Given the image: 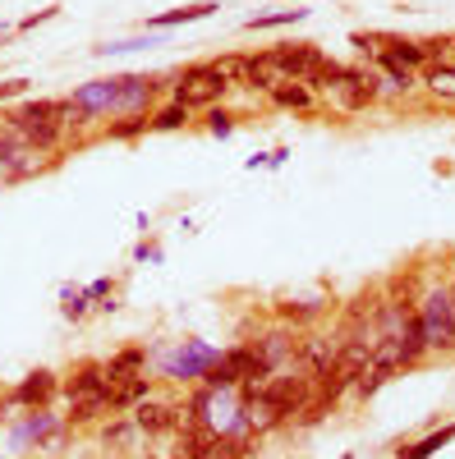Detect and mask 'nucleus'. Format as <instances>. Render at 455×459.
<instances>
[{
	"label": "nucleus",
	"mask_w": 455,
	"mask_h": 459,
	"mask_svg": "<svg viewBox=\"0 0 455 459\" xmlns=\"http://www.w3.org/2000/svg\"><path fill=\"white\" fill-rule=\"evenodd\" d=\"M437 101H446V106H455V65H446V60H428L424 65V79H419Z\"/></svg>",
	"instance_id": "15"
},
{
	"label": "nucleus",
	"mask_w": 455,
	"mask_h": 459,
	"mask_svg": "<svg viewBox=\"0 0 455 459\" xmlns=\"http://www.w3.org/2000/svg\"><path fill=\"white\" fill-rule=\"evenodd\" d=\"M419 326H424L428 350H455V303L446 285H433L419 299Z\"/></svg>",
	"instance_id": "1"
},
{
	"label": "nucleus",
	"mask_w": 455,
	"mask_h": 459,
	"mask_svg": "<svg viewBox=\"0 0 455 459\" xmlns=\"http://www.w3.org/2000/svg\"><path fill=\"white\" fill-rule=\"evenodd\" d=\"M110 409V395H83V400H69V423L74 428H83L92 423V418H101Z\"/></svg>",
	"instance_id": "20"
},
{
	"label": "nucleus",
	"mask_w": 455,
	"mask_h": 459,
	"mask_svg": "<svg viewBox=\"0 0 455 459\" xmlns=\"http://www.w3.org/2000/svg\"><path fill=\"white\" fill-rule=\"evenodd\" d=\"M147 47H157L152 37H138V42H106L97 47V56H125V51H147Z\"/></svg>",
	"instance_id": "30"
},
{
	"label": "nucleus",
	"mask_w": 455,
	"mask_h": 459,
	"mask_svg": "<svg viewBox=\"0 0 455 459\" xmlns=\"http://www.w3.org/2000/svg\"><path fill=\"white\" fill-rule=\"evenodd\" d=\"M281 83H290V79L281 74V65L272 60V51L244 56V88H253V92H272V88H281Z\"/></svg>",
	"instance_id": "9"
},
{
	"label": "nucleus",
	"mask_w": 455,
	"mask_h": 459,
	"mask_svg": "<svg viewBox=\"0 0 455 459\" xmlns=\"http://www.w3.org/2000/svg\"><path fill=\"white\" fill-rule=\"evenodd\" d=\"M152 129H157V134H175V129H184L188 125V106H179V101H171L166 110H157V115H152V120H147Z\"/></svg>",
	"instance_id": "23"
},
{
	"label": "nucleus",
	"mask_w": 455,
	"mask_h": 459,
	"mask_svg": "<svg viewBox=\"0 0 455 459\" xmlns=\"http://www.w3.org/2000/svg\"><path fill=\"white\" fill-rule=\"evenodd\" d=\"M387 74H391V79H387V88H391V92H405V97H409L414 88H419V79H414L409 69H387Z\"/></svg>",
	"instance_id": "31"
},
{
	"label": "nucleus",
	"mask_w": 455,
	"mask_h": 459,
	"mask_svg": "<svg viewBox=\"0 0 455 459\" xmlns=\"http://www.w3.org/2000/svg\"><path fill=\"white\" fill-rule=\"evenodd\" d=\"M382 51H377V65L382 69H424L428 65V51H424V42H405V37H382Z\"/></svg>",
	"instance_id": "6"
},
{
	"label": "nucleus",
	"mask_w": 455,
	"mask_h": 459,
	"mask_svg": "<svg viewBox=\"0 0 455 459\" xmlns=\"http://www.w3.org/2000/svg\"><path fill=\"white\" fill-rule=\"evenodd\" d=\"M74 101L88 106L92 115L116 110V106H120V79H97V83H83L79 92H74Z\"/></svg>",
	"instance_id": "13"
},
{
	"label": "nucleus",
	"mask_w": 455,
	"mask_h": 459,
	"mask_svg": "<svg viewBox=\"0 0 455 459\" xmlns=\"http://www.w3.org/2000/svg\"><path fill=\"white\" fill-rule=\"evenodd\" d=\"M143 129H152V125H147V115H125V120H116L106 134H110V138H138Z\"/></svg>",
	"instance_id": "28"
},
{
	"label": "nucleus",
	"mask_w": 455,
	"mask_h": 459,
	"mask_svg": "<svg viewBox=\"0 0 455 459\" xmlns=\"http://www.w3.org/2000/svg\"><path fill=\"white\" fill-rule=\"evenodd\" d=\"M309 19V10H276V14H253L249 28H285V23H299Z\"/></svg>",
	"instance_id": "27"
},
{
	"label": "nucleus",
	"mask_w": 455,
	"mask_h": 459,
	"mask_svg": "<svg viewBox=\"0 0 455 459\" xmlns=\"http://www.w3.org/2000/svg\"><path fill=\"white\" fill-rule=\"evenodd\" d=\"M294 344H299V335H294L290 326H272L267 335H262V340L253 344V350H258V359H262V363H267V368L276 372V368H285V363L294 359Z\"/></svg>",
	"instance_id": "8"
},
{
	"label": "nucleus",
	"mask_w": 455,
	"mask_h": 459,
	"mask_svg": "<svg viewBox=\"0 0 455 459\" xmlns=\"http://www.w3.org/2000/svg\"><path fill=\"white\" fill-rule=\"evenodd\" d=\"M446 290H451V303H455V276H451V285H446Z\"/></svg>",
	"instance_id": "37"
},
{
	"label": "nucleus",
	"mask_w": 455,
	"mask_h": 459,
	"mask_svg": "<svg viewBox=\"0 0 455 459\" xmlns=\"http://www.w3.org/2000/svg\"><path fill=\"white\" fill-rule=\"evenodd\" d=\"M281 322H309V317H318L322 313V299H299V303H281Z\"/></svg>",
	"instance_id": "26"
},
{
	"label": "nucleus",
	"mask_w": 455,
	"mask_h": 459,
	"mask_svg": "<svg viewBox=\"0 0 455 459\" xmlns=\"http://www.w3.org/2000/svg\"><path fill=\"white\" fill-rule=\"evenodd\" d=\"M152 97H157V79H143V74H125L120 79V106L125 115H147Z\"/></svg>",
	"instance_id": "10"
},
{
	"label": "nucleus",
	"mask_w": 455,
	"mask_h": 459,
	"mask_svg": "<svg viewBox=\"0 0 455 459\" xmlns=\"http://www.w3.org/2000/svg\"><path fill=\"white\" fill-rule=\"evenodd\" d=\"M377 97H382V79H377V74H368V69H350L346 83L331 88V101H336L340 110H368Z\"/></svg>",
	"instance_id": "3"
},
{
	"label": "nucleus",
	"mask_w": 455,
	"mask_h": 459,
	"mask_svg": "<svg viewBox=\"0 0 455 459\" xmlns=\"http://www.w3.org/2000/svg\"><path fill=\"white\" fill-rule=\"evenodd\" d=\"M207 129H212L216 138H225V134L235 129V115H231V110H216V106H212V115H207Z\"/></svg>",
	"instance_id": "32"
},
{
	"label": "nucleus",
	"mask_w": 455,
	"mask_h": 459,
	"mask_svg": "<svg viewBox=\"0 0 455 459\" xmlns=\"http://www.w3.org/2000/svg\"><path fill=\"white\" fill-rule=\"evenodd\" d=\"M106 395H110V409H134L152 395V386H147V377H129V381H116Z\"/></svg>",
	"instance_id": "17"
},
{
	"label": "nucleus",
	"mask_w": 455,
	"mask_h": 459,
	"mask_svg": "<svg viewBox=\"0 0 455 459\" xmlns=\"http://www.w3.org/2000/svg\"><path fill=\"white\" fill-rule=\"evenodd\" d=\"M455 441V423H446V428H437V432H428L424 441H414V446H405L400 450V459H433L442 446H451Z\"/></svg>",
	"instance_id": "18"
},
{
	"label": "nucleus",
	"mask_w": 455,
	"mask_h": 459,
	"mask_svg": "<svg viewBox=\"0 0 455 459\" xmlns=\"http://www.w3.org/2000/svg\"><path fill=\"white\" fill-rule=\"evenodd\" d=\"M51 432H56V418H51L47 409H32V418H28V423H23L14 437H19V446H23V441H32V437H37V441H47Z\"/></svg>",
	"instance_id": "22"
},
{
	"label": "nucleus",
	"mask_w": 455,
	"mask_h": 459,
	"mask_svg": "<svg viewBox=\"0 0 455 459\" xmlns=\"http://www.w3.org/2000/svg\"><path fill=\"white\" fill-rule=\"evenodd\" d=\"M346 74L350 65H336V60H318V69L303 79V88H318V92H331L336 83H346Z\"/></svg>",
	"instance_id": "19"
},
{
	"label": "nucleus",
	"mask_w": 455,
	"mask_h": 459,
	"mask_svg": "<svg viewBox=\"0 0 455 459\" xmlns=\"http://www.w3.org/2000/svg\"><path fill=\"white\" fill-rule=\"evenodd\" d=\"M69 400H83V395H106V363H79L65 381Z\"/></svg>",
	"instance_id": "12"
},
{
	"label": "nucleus",
	"mask_w": 455,
	"mask_h": 459,
	"mask_svg": "<svg viewBox=\"0 0 455 459\" xmlns=\"http://www.w3.org/2000/svg\"><path fill=\"white\" fill-rule=\"evenodd\" d=\"M272 101L285 106V110H309V106H313V88H303V83H281V88H272Z\"/></svg>",
	"instance_id": "21"
},
{
	"label": "nucleus",
	"mask_w": 455,
	"mask_h": 459,
	"mask_svg": "<svg viewBox=\"0 0 455 459\" xmlns=\"http://www.w3.org/2000/svg\"><path fill=\"white\" fill-rule=\"evenodd\" d=\"M225 92H231V83L216 74V65H188V69L179 74V83H175V101L188 106V110H198V106L212 110Z\"/></svg>",
	"instance_id": "2"
},
{
	"label": "nucleus",
	"mask_w": 455,
	"mask_h": 459,
	"mask_svg": "<svg viewBox=\"0 0 455 459\" xmlns=\"http://www.w3.org/2000/svg\"><path fill=\"white\" fill-rule=\"evenodd\" d=\"M272 60L281 65V74H285L290 83H303V79L318 69L322 51H318V47H272Z\"/></svg>",
	"instance_id": "7"
},
{
	"label": "nucleus",
	"mask_w": 455,
	"mask_h": 459,
	"mask_svg": "<svg viewBox=\"0 0 455 459\" xmlns=\"http://www.w3.org/2000/svg\"><path fill=\"white\" fill-rule=\"evenodd\" d=\"M368 368H382V372H400V368H409L400 335H372V354H368Z\"/></svg>",
	"instance_id": "14"
},
{
	"label": "nucleus",
	"mask_w": 455,
	"mask_h": 459,
	"mask_svg": "<svg viewBox=\"0 0 455 459\" xmlns=\"http://www.w3.org/2000/svg\"><path fill=\"white\" fill-rule=\"evenodd\" d=\"M56 391H60V381H56V372H47V368H37V372H28L19 386H14V404H23V409H47L51 400H56Z\"/></svg>",
	"instance_id": "5"
},
{
	"label": "nucleus",
	"mask_w": 455,
	"mask_h": 459,
	"mask_svg": "<svg viewBox=\"0 0 455 459\" xmlns=\"http://www.w3.org/2000/svg\"><path fill=\"white\" fill-rule=\"evenodd\" d=\"M19 92H28V83H23V79H14V83H0V101H5V97H19Z\"/></svg>",
	"instance_id": "34"
},
{
	"label": "nucleus",
	"mask_w": 455,
	"mask_h": 459,
	"mask_svg": "<svg viewBox=\"0 0 455 459\" xmlns=\"http://www.w3.org/2000/svg\"><path fill=\"white\" fill-rule=\"evenodd\" d=\"M83 313H88V294L65 290V317H83Z\"/></svg>",
	"instance_id": "33"
},
{
	"label": "nucleus",
	"mask_w": 455,
	"mask_h": 459,
	"mask_svg": "<svg viewBox=\"0 0 455 459\" xmlns=\"http://www.w3.org/2000/svg\"><path fill=\"white\" fill-rule=\"evenodd\" d=\"M216 74H221V79L231 83V88L244 83V56H221V60H216Z\"/></svg>",
	"instance_id": "29"
},
{
	"label": "nucleus",
	"mask_w": 455,
	"mask_h": 459,
	"mask_svg": "<svg viewBox=\"0 0 455 459\" xmlns=\"http://www.w3.org/2000/svg\"><path fill=\"white\" fill-rule=\"evenodd\" d=\"M175 418H179V409L157 404V400L134 404V428H138L143 437H162V432H171V428H175Z\"/></svg>",
	"instance_id": "11"
},
{
	"label": "nucleus",
	"mask_w": 455,
	"mask_h": 459,
	"mask_svg": "<svg viewBox=\"0 0 455 459\" xmlns=\"http://www.w3.org/2000/svg\"><path fill=\"white\" fill-rule=\"evenodd\" d=\"M216 359H221V354L212 350V344H203V340H184V350L166 363V377H175V381H198Z\"/></svg>",
	"instance_id": "4"
},
{
	"label": "nucleus",
	"mask_w": 455,
	"mask_h": 459,
	"mask_svg": "<svg viewBox=\"0 0 455 459\" xmlns=\"http://www.w3.org/2000/svg\"><path fill=\"white\" fill-rule=\"evenodd\" d=\"M47 19H56V10H42V14H32V19H23L19 28H37V23H47Z\"/></svg>",
	"instance_id": "35"
},
{
	"label": "nucleus",
	"mask_w": 455,
	"mask_h": 459,
	"mask_svg": "<svg viewBox=\"0 0 455 459\" xmlns=\"http://www.w3.org/2000/svg\"><path fill=\"white\" fill-rule=\"evenodd\" d=\"M216 5H184V10H166V14H157L147 28H175V23H194V19H207Z\"/></svg>",
	"instance_id": "24"
},
{
	"label": "nucleus",
	"mask_w": 455,
	"mask_h": 459,
	"mask_svg": "<svg viewBox=\"0 0 455 459\" xmlns=\"http://www.w3.org/2000/svg\"><path fill=\"white\" fill-rule=\"evenodd\" d=\"M110 294V281H97V285H88V299H106Z\"/></svg>",
	"instance_id": "36"
},
{
	"label": "nucleus",
	"mask_w": 455,
	"mask_h": 459,
	"mask_svg": "<svg viewBox=\"0 0 455 459\" xmlns=\"http://www.w3.org/2000/svg\"><path fill=\"white\" fill-rule=\"evenodd\" d=\"M147 368V350H120L116 359L106 363V391L116 386V381H129V377H143Z\"/></svg>",
	"instance_id": "16"
},
{
	"label": "nucleus",
	"mask_w": 455,
	"mask_h": 459,
	"mask_svg": "<svg viewBox=\"0 0 455 459\" xmlns=\"http://www.w3.org/2000/svg\"><path fill=\"white\" fill-rule=\"evenodd\" d=\"M134 437H143V432L134 428V418H116V423H110V428L101 432L106 450H110V446H116V450H129V446H134Z\"/></svg>",
	"instance_id": "25"
}]
</instances>
